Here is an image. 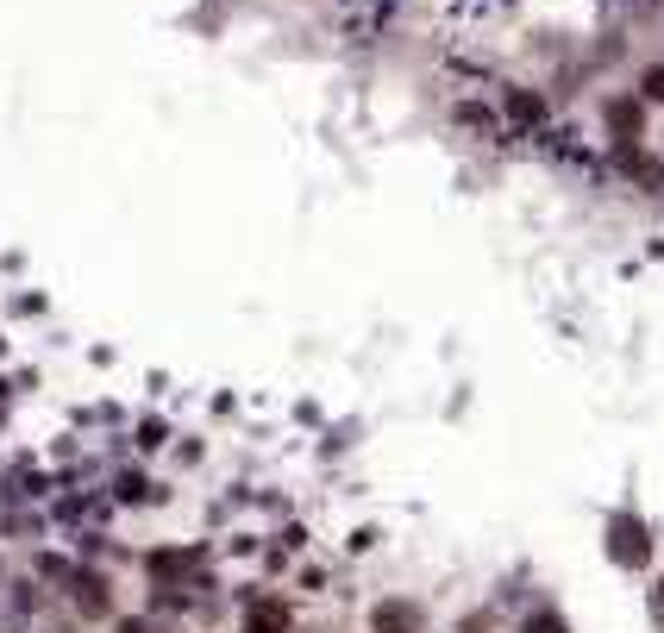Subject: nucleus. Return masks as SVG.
I'll return each mask as SVG.
<instances>
[{"label": "nucleus", "mask_w": 664, "mask_h": 633, "mask_svg": "<svg viewBox=\"0 0 664 633\" xmlns=\"http://www.w3.org/2000/svg\"><path fill=\"white\" fill-rule=\"evenodd\" d=\"M251 633H289V608H282V602H257L251 608Z\"/></svg>", "instance_id": "nucleus-3"}, {"label": "nucleus", "mask_w": 664, "mask_h": 633, "mask_svg": "<svg viewBox=\"0 0 664 633\" xmlns=\"http://www.w3.org/2000/svg\"><path fill=\"white\" fill-rule=\"evenodd\" d=\"M527 633H564V621L558 615H539V621H527Z\"/></svg>", "instance_id": "nucleus-6"}, {"label": "nucleus", "mask_w": 664, "mask_h": 633, "mask_svg": "<svg viewBox=\"0 0 664 633\" xmlns=\"http://www.w3.org/2000/svg\"><path fill=\"white\" fill-rule=\"evenodd\" d=\"M420 627V608L414 602H389V608H376V633H414Z\"/></svg>", "instance_id": "nucleus-1"}, {"label": "nucleus", "mask_w": 664, "mask_h": 633, "mask_svg": "<svg viewBox=\"0 0 664 633\" xmlns=\"http://www.w3.org/2000/svg\"><path fill=\"white\" fill-rule=\"evenodd\" d=\"M508 107H514V120H539V101H527V95H508Z\"/></svg>", "instance_id": "nucleus-5"}, {"label": "nucleus", "mask_w": 664, "mask_h": 633, "mask_svg": "<svg viewBox=\"0 0 664 633\" xmlns=\"http://www.w3.org/2000/svg\"><path fill=\"white\" fill-rule=\"evenodd\" d=\"M614 552L639 565V558H646V527H639V521H614Z\"/></svg>", "instance_id": "nucleus-2"}, {"label": "nucleus", "mask_w": 664, "mask_h": 633, "mask_svg": "<svg viewBox=\"0 0 664 633\" xmlns=\"http://www.w3.org/2000/svg\"><path fill=\"white\" fill-rule=\"evenodd\" d=\"M639 88H646V101H664V63H652L646 76H639Z\"/></svg>", "instance_id": "nucleus-4"}, {"label": "nucleus", "mask_w": 664, "mask_h": 633, "mask_svg": "<svg viewBox=\"0 0 664 633\" xmlns=\"http://www.w3.org/2000/svg\"><path fill=\"white\" fill-rule=\"evenodd\" d=\"M658 602H664V583H658Z\"/></svg>", "instance_id": "nucleus-7"}]
</instances>
